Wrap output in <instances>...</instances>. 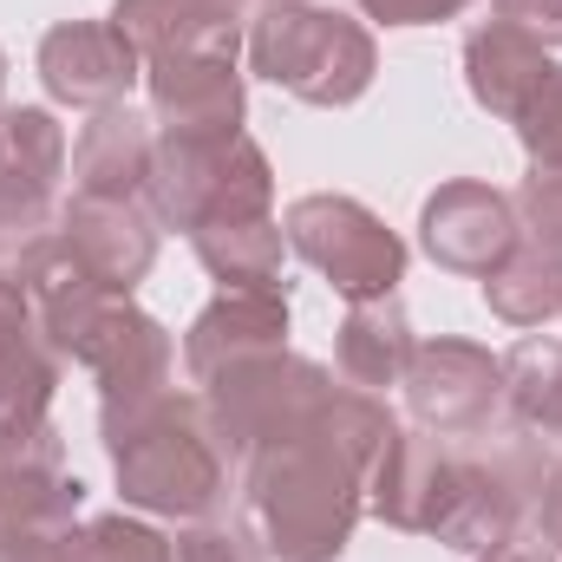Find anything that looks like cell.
Wrapping results in <instances>:
<instances>
[{"label": "cell", "mask_w": 562, "mask_h": 562, "mask_svg": "<svg viewBox=\"0 0 562 562\" xmlns=\"http://www.w3.org/2000/svg\"><path fill=\"white\" fill-rule=\"evenodd\" d=\"M484 301L510 327H537V321L562 314V256H550V249H537V243L517 236V249L484 276Z\"/></svg>", "instance_id": "obj_20"}, {"label": "cell", "mask_w": 562, "mask_h": 562, "mask_svg": "<svg viewBox=\"0 0 562 562\" xmlns=\"http://www.w3.org/2000/svg\"><path fill=\"white\" fill-rule=\"evenodd\" d=\"M66 360L99 373L105 413H132V406H150L170 380V334L132 301H99V314L72 334Z\"/></svg>", "instance_id": "obj_6"}, {"label": "cell", "mask_w": 562, "mask_h": 562, "mask_svg": "<svg viewBox=\"0 0 562 562\" xmlns=\"http://www.w3.org/2000/svg\"><path fill=\"white\" fill-rule=\"evenodd\" d=\"M59 562H177V543H164L157 530H138V524H125V517H99V524H86L79 537L66 530Z\"/></svg>", "instance_id": "obj_22"}, {"label": "cell", "mask_w": 562, "mask_h": 562, "mask_svg": "<svg viewBox=\"0 0 562 562\" xmlns=\"http://www.w3.org/2000/svg\"><path fill=\"white\" fill-rule=\"evenodd\" d=\"M484 562H557V550H550V537H543V530H510V537H504Z\"/></svg>", "instance_id": "obj_27"}, {"label": "cell", "mask_w": 562, "mask_h": 562, "mask_svg": "<svg viewBox=\"0 0 562 562\" xmlns=\"http://www.w3.org/2000/svg\"><path fill=\"white\" fill-rule=\"evenodd\" d=\"M537 530L550 537V550H562V471L550 477V491H543V504H537Z\"/></svg>", "instance_id": "obj_28"}, {"label": "cell", "mask_w": 562, "mask_h": 562, "mask_svg": "<svg viewBox=\"0 0 562 562\" xmlns=\"http://www.w3.org/2000/svg\"><path fill=\"white\" fill-rule=\"evenodd\" d=\"M464 66H471L477 105H491L497 119H524V105L557 79L550 53H543L530 33L504 26V20H491V26H477V33L464 40Z\"/></svg>", "instance_id": "obj_15"}, {"label": "cell", "mask_w": 562, "mask_h": 562, "mask_svg": "<svg viewBox=\"0 0 562 562\" xmlns=\"http://www.w3.org/2000/svg\"><path fill=\"white\" fill-rule=\"evenodd\" d=\"M281 334H288V301L276 288H229L216 307L196 314V327L183 340V367L196 386H210L243 360L281 353Z\"/></svg>", "instance_id": "obj_12"}, {"label": "cell", "mask_w": 562, "mask_h": 562, "mask_svg": "<svg viewBox=\"0 0 562 562\" xmlns=\"http://www.w3.org/2000/svg\"><path fill=\"white\" fill-rule=\"evenodd\" d=\"M0 79H7V59H0Z\"/></svg>", "instance_id": "obj_29"}, {"label": "cell", "mask_w": 562, "mask_h": 562, "mask_svg": "<svg viewBox=\"0 0 562 562\" xmlns=\"http://www.w3.org/2000/svg\"><path fill=\"white\" fill-rule=\"evenodd\" d=\"M59 170H66V132L53 125V112H0V256L7 243L26 256L53 216L59 196Z\"/></svg>", "instance_id": "obj_7"}, {"label": "cell", "mask_w": 562, "mask_h": 562, "mask_svg": "<svg viewBox=\"0 0 562 562\" xmlns=\"http://www.w3.org/2000/svg\"><path fill=\"white\" fill-rule=\"evenodd\" d=\"M504 400L524 431L562 438V347L557 340H524L504 360Z\"/></svg>", "instance_id": "obj_21"}, {"label": "cell", "mask_w": 562, "mask_h": 562, "mask_svg": "<svg viewBox=\"0 0 562 562\" xmlns=\"http://www.w3.org/2000/svg\"><path fill=\"white\" fill-rule=\"evenodd\" d=\"M340 393L327 419L288 445H269L243 471V517L249 543H262L276 562H334L360 517V477L367 464L340 445Z\"/></svg>", "instance_id": "obj_1"}, {"label": "cell", "mask_w": 562, "mask_h": 562, "mask_svg": "<svg viewBox=\"0 0 562 562\" xmlns=\"http://www.w3.org/2000/svg\"><path fill=\"white\" fill-rule=\"evenodd\" d=\"M517 132H524V150H530V164L537 170H557L562 177V72L524 105V119H517Z\"/></svg>", "instance_id": "obj_23"}, {"label": "cell", "mask_w": 562, "mask_h": 562, "mask_svg": "<svg viewBox=\"0 0 562 562\" xmlns=\"http://www.w3.org/2000/svg\"><path fill=\"white\" fill-rule=\"evenodd\" d=\"M288 243L334 281L347 301H380L406 269L400 236L353 196H301L288 210Z\"/></svg>", "instance_id": "obj_5"}, {"label": "cell", "mask_w": 562, "mask_h": 562, "mask_svg": "<svg viewBox=\"0 0 562 562\" xmlns=\"http://www.w3.org/2000/svg\"><path fill=\"white\" fill-rule=\"evenodd\" d=\"M40 340H46V334H40V321H33L26 281H20V269L0 262V425L7 419H46L59 360H53Z\"/></svg>", "instance_id": "obj_14"}, {"label": "cell", "mask_w": 562, "mask_h": 562, "mask_svg": "<svg viewBox=\"0 0 562 562\" xmlns=\"http://www.w3.org/2000/svg\"><path fill=\"white\" fill-rule=\"evenodd\" d=\"M59 243L72 249V262L105 294H132V281L157 256V229H150V216L132 196H79L66 210V236Z\"/></svg>", "instance_id": "obj_13"}, {"label": "cell", "mask_w": 562, "mask_h": 562, "mask_svg": "<svg viewBox=\"0 0 562 562\" xmlns=\"http://www.w3.org/2000/svg\"><path fill=\"white\" fill-rule=\"evenodd\" d=\"M249 59H256V72H269L307 105H347L373 79L367 26H353L347 13H327V7H294V0H281L256 20Z\"/></svg>", "instance_id": "obj_3"}, {"label": "cell", "mask_w": 562, "mask_h": 562, "mask_svg": "<svg viewBox=\"0 0 562 562\" xmlns=\"http://www.w3.org/2000/svg\"><path fill=\"white\" fill-rule=\"evenodd\" d=\"M497 20L517 26V33H530L537 46H557L562 40V0H504Z\"/></svg>", "instance_id": "obj_25"}, {"label": "cell", "mask_w": 562, "mask_h": 562, "mask_svg": "<svg viewBox=\"0 0 562 562\" xmlns=\"http://www.w3.org/2000/svg\"><path fill=\"white\" fill-rule=\"evenodd\" d=\"M150 99L170 138H216L236 132L243 119V79H236V53L223 46H196V53H164L150 59Z\"/></svg>", "instance_id": "obj_10"}, {"label": "cell", "mask_w": 562, "mask_h": 562, "mask_svg": "<svg viewBox=\"0 0 562 562\" xmlns=\"http://www.w3.org/2000/svg\"><path fill=\"white\" fill-rule=\"evenodd\" d=\"M196 256L223 288H269L281 269V229L269 223V210L256 216H223L196 229Z\"/></svg>", "instance_id": "obj_19"}, {"label": "cell", "mask_w": 562, "mask_h": 562, "mask_svg": "<svg viewBox=\"0 0 562 562\" xmlns=\"http://www.w3.org/2000/svg\"><path fill=\"white\" fill-rule=\"evenodd\" d=\"M40 72L66 105H119L138 79V40L119 20H66L40 40Z\"/></svg>", "instance_id": "obj_9"}, {"label": "cell", "mask_w": 562, "mask_h": 562, "mask_svg": "<svg viewBox=\"0 0 562 562\" xmlns=\"http://www.w3.org/2000/svg\"><path fill=\"white\" fill-rule=\"evenodd\" d=\"M150 157H157V144L144 132V119L105 105L86 125L79 157H72L79 164V196H138L144 183H150Z\"/></svg>", "instance_id": "obj_17"}, {"label": "cell", "mask_w": 562, "mask_h": 562, "mask_svg": "<svg viewBox=\"0 0 562 562\" xmlns=\"http://www.w3.org/2000/svg\"><path fill=\"white\" fill-rule=\"evenodd\" d=\"M249 0H119V26L138 40V53H196V46H223L236 53V20Z\"/></svg>", "instance_id": "obj_16"}, {"label": "cell", "mask_w": 562, "mask_h": 562, "mask_svg": "<svg viewBox=\"0 0 562 562\" xmlns=\"http://www.w3.org/2000/svg\"><path fill=\"white\" fill-rule=\"evenodd\" d=\"M360 7L386 26H425V20H451L464 0H360Z\"/></svg>", "instance_id": "obj_26"}, {"label": "cell", "mask_w": 562, "mask_h": 562, "mask_svg": "<svg viewBox=\"0 0 562 562\" xmlns=\"http://www.w3.org/2000/svg\"><path fill=\"white\" fill-rule=\"evenodd\" d=\"M517 210H524V223H517V229H530V243H537V249L562 256V177H557V170H537V177L524 183Z\"/></svg>", "instance_id": "obj_24"}, {"label": "cell", "mask_w": 562, "mask_h": 562, "mask_svg": "<svg viewBox=\"0 0 562 562\" xmlns=\"http://www.w3.org/2000/svg\"><path fill=\"white\" fill-rule=\"evenodd\" d=\"M157 223L177 229H203L223 216H256L269 210V164L243 132H216V138H164L150 157V183H144Z\"/></svg>", "instance_id": "obj_4"}, {"label": "cell", "mask_w": 562, "mask_h": 562, "mask_svg": "<svg viewBox=\"0 0 562 562\" xmlns=\"http://www.w3.org/2000/svg\"><path fill=\"white\" fill-rule=\"evenodd\" d=\"M112 464L125 497L164 517H210L229 477V445L196 400H150L132 413H105Z\"/></svg>", "instance_id": "obj_2"}, {"label": "cell", "mask_w": 562, "mask_h": 562, "mask_svg": "<svg viewBox=\"0 0 562 562\" xmlns=\"http://www.w3.org/2000/svg\"><path fill=\"white\" fill-rule=\"evenodd\" d=\"M406 360H413V334H406V307L393 294L380 301H353L347 327H340V373L347 386H393L406 380Z\"/></svg>", "instance_id": "obj_18"}, {"label": "cell", "mask_w": 562, "mask_h": 562, "mask_svg": "<svg viewBox=\"0 0 562 562\" xmlns=\"http://www.w3.org/2000/svg\"><path fill=\"white\" fill-rule=\"evenodd\" d=\"M497 393H504V367L484 347L438 340V347H413V360H406V400H413L419 425L438 438L477 431L491 419Z\"/></svg>", "instance_id": "obj_8"}, {"label": "cell", "mask_w": 562, "mask_h": 562, "mask_svg": "<svg viewBox=\"0 0 562 562\" xmlns=\"http://www.w3.org/2000/svg\"><path fill=\"white\" fill-rule=\"evenodd\" d=\"M425 249L458 276H491L517 249V203L491 183H445L425 203Z\"/></svg>", "instance_id": "obj_11"}]
</instances>
